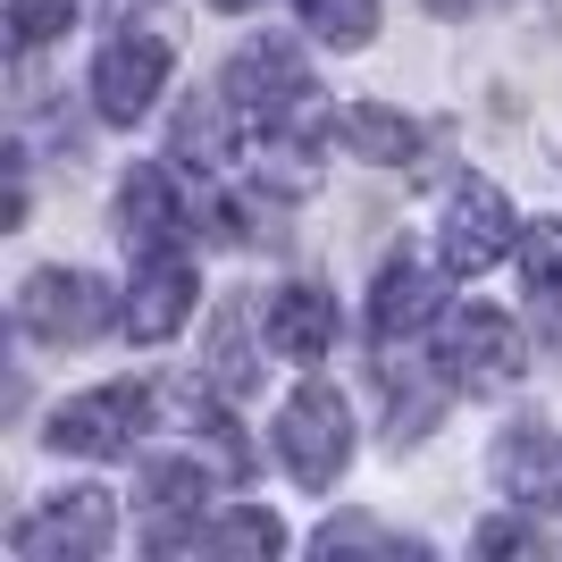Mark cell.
Masks as SVG:
<instances>
[{
    "instance_id": "cell-1",
    "label": "cell",
    "mask_w": 562,
    "mask_h": 562,
    "mask_svg": "<svg viewBox=\"0 0 562 562\" xmlns=\"http://www.w3.org/2000/svg\"><path fill=\"white\" fill-rule=\"evenodd\" d=\"M278 453H285V470H294L303 487H336V479H345V462H352V412H345V395H336L328 378H311V386L285 395Z\"/></svg>"
},
{
    "instance_id": "cell-2",
    "label": "cell",
    "mask_w": 562,
    "mask_h": 562,
    "mask_svg": "<svg viewBox=\"0 0 562 562\" xmlns=\"http://www.w3.org/2000/svg\"><path fill=\"white\" fill-rule=\"evenodd\" d=\"M110 538H117L110 487H68V495H50L43 513H25L18 529H9V554L18 562H93Z\"/></svg>"
},
{
    "instance_id": "cell-3",
    "label": "cell",
    "mask_w": 562,
    "mask_h": 562,
    "mask_svg": "<svg viewBox=\"0 0 562 562\" xmlns=\"http://www.w3.org/2000/svg\"><path fill=\"white\" fill-rule=\"evenodd\" d=\"M117 319L110 285L93 278V269H34L18 294V328L34 336V345H85V336H101Z\"/></svg>"
},
{
    "instance_id": "cell-4",
    "label": "cell",
    "mask_w": 562,
    "mask_h": 562,
    "mask_svg": "<svg viewBox=\"0 0 562 562\" xmlns=\"http://www.w3.org/2000/svg\"><path fill=\"white\" fill-rule=\"evenodd\" d=\"M218 93H227V110L244 117V126H285V117L303 110L311 76H303V59H294L285 43H244Z\"/></svg>"
},
{
    "instance_id": "cell-5",
    "label": "cell",
    "mask_w": 562,
    "mask_h": 562,
    "mask_svg": "<svg viewBox=\"0 0 562 562\" xmlns=\"http://www.w3.org/2000/svg\"><path fill=\"white\" fill-rule=\"evenodd\" d=\"M513 244V202L487 186V177H462L446 202V235H437V252H446L453 278H487L495 260Z\"/></svg>"
},
{
    "instance_id": "cell-6",
    "label": "cell",
    "mask_w": 562,
    "mask_h": 562,
    "mask_svg": "<svg viewBox=\"0 0 562 562\" xmlns=\"http://www.w3.org/2000/svg\"><path fill=\"white\" fill-rule=\"evenodd\" d=\"M193 294H202V278H193L186 244H151V252H135V303H126V336H135V345H168V336L193 319Z\"/></svg>"
},
{
    "instance_id": "cell-7",
    "label": "cell",
    "mask_w": 562,
    "mask_h": 562,
    "mask_svg": "<svg viewBox=\"0 0 562 562\" xmlns=\"http://www.w3.org/2000/svg\"><path fill=\"white\" fill-rule=\"evenodd\" d=\"M143 420H151V395H143V386H93V395L59 403L43 437L59 453H135Z\"/></svg>"
},
{
    "instance_id": "cell-8",
    "label": "cell",
    "mask_w": 562,
    "mask_h": 562,
    "mask_svg": "<svg viewBox=\"0 0 562 562\" xmlns=\"http://www.w3.org/2000/svg\"><path fill=\"white\" fill-rule=\"evenodd\" d=\"M160 85H168V43H160V34H117V43H101L93 110L110 117V126H135V117L160 101Z\"/></svg>"
},
{
    "instance_id": "cell-9",
    "label": "cell",
    "mask_w": 562,
    "mask_h": 562,
    "mask_svg": "<svg viewBox=\"0 0 562 562\" xmlns=\"http://www.w3.org/2000/svg\"><path fill=\"white\" fill-rule=\"evenodd\" d=\"M446 378L470 395H495L520 378V328L504 311H453L446 319Z\"/></svg>"
},
{
    "instance_id": "cell-10",
    "label": "cell",
    "mask_w": 562,
    "mask_h": 562,
    "mask_svg": "<svg viewBox=\"0 0 562 562\" xmlns=\"http://www.w3.org/2000/svg\"><path fill=\"white\" fill-rule=\"evenodd\" d=\"M453 278V269H446ZM446 278L428 269V260H412V252H395L386 269H378V294H370V336L386 352L403 345V336H420L437 311H446Z\"/></svg>"
},
{
    "instance_id": "cell-11",
    "label": "cell",
    "mask_w": 562,
    "mask_h": 562,
    "mask_svg": "<svg viewBox=\"0 0 562 562\" xmlns=\"http://www.w3.org/2000/svg\"><path fill=\"white\" fill-rule=\"evenodd\" d=\"M495 487L513 495V504H529V513H554L562 504V437L554 428H504L495 437Z\"/></svg>"
},
{
    "instance_id": "cell-12",
    "label": "cell",
    "mask_w": 562,
    "mask_h": 562,
    "mask_svg": "<svg viewBox=\"0 0 562 562\" xmlns=\"http://www.w3.org/2000/svg\"><path fill=\"white\" fill-rule=\"evenodd\" d=\"M260 328H269V352H285V361H319V352L336 345V294H328V285H278Z\"/></svg>"
},
{
    "instance_id": "cell-13",
    "label": "cell",
    "mask_w": 562,
    "mask_h": 562,
    "mask_svg": "<svg viewBox=\"0 0 562 562\" xmlns=\"http://www.w3.org/2000/svg\"><path fill=\"white\" fill-rule=\"evenodd\" d=\"M117 218H126V244L135 252H151V244H177V227H186V202H177V186H168V168H135L126 177V193H117Z\"/></svg>"
},
{
    "instance_id": "cell-14",
    "label": "cell",
    "mask_w": 562,
    "mask_h": 562,
    "mask_svg": "<svg viewBox=\"0 0 562 562\" xmlns=\"http://www.w3.org/2000/svg\"><path fill=\"white\" fill-rule=\"evenodd\" d=\"M160 554H278L285 529L269 513H218V520H193V529H168V538H151Z\"/></svg>"
},
{
    "instance_id": "cell-15",
    "label": "cell",
    "mask_w": 562,
    "mask_h": 562,
    "mask_svg": "<svg viewBox=\"0 0 562 562\" xmlns=\"http://www.w3.org/2000/svg\"><path fill=\"white\" fill-rule=\"evenodd\" d=\"M336 143L361 151V160H378V168H403L412 151H420V126H412L403 110H386V101H352V110L336 117Z\"/></svg>"
},
{
    "instance_id": "cell-16",
    "label": "cell",
    "mask_w": 562,
    "mask_h": 562,
    "mask_svg": "<svg viewBox=\"0 0 562 562\" xmlns=\"http://www.w3.org/2000/svg\"><path fill=\"white\" fill-rule=\"evenodd\" d=\"M520 278H529V319L546 345H562V218H538L520 244Z\"/></svg>"
},
{
    "instance_id": "cell-17",
    "label": "cell",
    "mask_w": 562,
    "mask_h": 562,
    "mask_svg": "<svg viewBox=\"0 0 562 562\" xmlns=\"http://www.w3.org/2000/svg\"><path fill=\"white\" fill-rule=\"evenodd\" d=\"M303 25L336 50H361L378 34V0H303Z\"/></svg>"
},
{
    "instance_id": "cell-18",
    "label": "cell",
    "mask_w": 562,
    "mask_h": 562,
    "mask_svg": "<svg viewBox=\"0 0 562 562\" xmlns=\"http://www.w3.org/2000/svg\"><path fill=\"white\" fill-rule=\"evenodd\" d=\"M59 25H76V0H9V34H18V50L50 43Z\"/></svg>"
},
{
    "instance_id": "cell-19",
    "label": "cell",
    "mask_w": 562,
    "mask_h": 562,
    "mask_svg": "<svg viewBox=\"0 0 562 562\" xmlns=\"http://www.w3.org/2000/svg\"><path fill=\"white\" fill-rule=\"evenodd\" d=\"M479 554H538V529H479Z\"/></svg>"
},
{
    "instance_id": "cell-20",
    "label": "cell",
    "mask_w": 562,
    "mask_h": 562,
    "mask_svg": "<svg viewBox=\"0 0 562 562\" xmlns=\"http://www.w3.org/2000/svg\"><path fill=\"white\" fill-rule=\"evenodd\" d=\"M428 9H437V18H470V9H479V0H428Z\"/></svg>"
},
{
    "instance_id": "cell-21",
    "label": "cell",
    "mask_w": 562,
    "mask_h": 562,
    "mask_svg": "<svg viewBox=\"0 0 562 562\" xmlns=\"http://www.w3.org/2000/svg\"><path fill=\"white\" fill-rule=\"evenodd\" d=\"M211 9H252V0H211Z\"/></svg>"
},
{
    "instance_id": "cell-22",
    "label": "cell",
    "mask_w": 562,
    "mask_h": 562,
    "mask_svg": "<svg viewBox=\"0 0 562 562\" xmlns=\"http://www.w3.org/2000/svg\"><path fill=\"white\" fill-rule=\"evenodd\" d=\"M110 9H135V0H110Z\"/></svg>"
}]
</instances>
